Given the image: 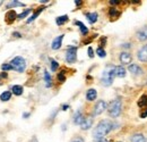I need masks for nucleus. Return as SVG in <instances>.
<instances>
[{
    "label": "nucleus",
    "mask_w": 147,
    "mask_h": 142,
    "mask_svg": "<svg viewBox=\"0 0 147 142\" xmlns=\"http://www.w3.org/2000/svg\"><path fill=\"white\" fill-rule=\"evenodd\" d=\"M114 76H116V67L114 66H108L103 71L102 76H101L102 84L105 85V86H110L112 84L113 80H114Z\"/></svg>",
    "instance_id": "2"
},
{
    "label": "nucleus",
    "mask_w": 147,
    "mask_h": 142,
    "mask_svg": "<svg viewBox=\"0 0 147 142\" xmlns=\"http://www.w3.org/2000/svg\"><path fill=\"white\" fill-rule=\"evenodd\" d=\"M85 16L88 18V22H89L90 24H94V23L97 21V17H98L97 13H86Z\"/></svg>",
    "instance_id": "16"
},
{
    "label": "nucleus",
    "mask_w": 147,
    "mask_h": 142,
    "mask_svg": "<svg viewBox=\"0 0 147 142\" xmlns=\"http://www.w3.org/2000/svg\"><path fill=\"white\" fill-rule=\"evenodd\" d=\"M1 68H2V71H10V69H13V66L10 64H2Z\"/></svg>",
    "instance_id": "31"
},
{
    "label": "nucleus",
    "mask_w": 147,
    "mask_h": 142,
    "mask_svg": "<svg viewBox=\"0 0 147 142\" xmlns=\"http://www.w3.org/2000/svg\"><path fill=\"white\" fill-rule=\"evenodd\" d=\"M131 142H146V139L143 134L137 133V134H134L131 137Z\"/></svg>",
    "instance_id": "18"
},
{
    "label": "nucleus",
    "mask_w": 147,
    "mask_h": 142,
    "mask_svg": "<svg viewBox=\"0 0 147 142\" xmlns=\"http://www.w3.org/2000/svg\"><path fill=\"white\" fill-rule=\"evenodd\" d=\"M119 142H120V141H119Z\"/></svg>",
    "instance_id": "45"
},
{
    "label": "nucleus",
    "mask_w": 147,
    "mask_h": 142,
    "mask_svg": "<svg viewBox=\"0 0 147 142\" xmlns=\"http://www.w3.org/2000/svg\"><path fill=\"white\" fill-rule=\"evenodd\" d=\"M11 91L15 96H21L23 93V86L22 85H14L11 87Z\"/></svg>",
    "instance_id": "23"
},
{
    "label": "nucleus",
    "mask_w": 147,
    "mask_h": 142,
    "mask_svg": "<svg viewBox=\"0 0 147 142\" xmlns=\"http://www.w3.org/2000/svg\"><path fill=\"white\" fill-rule=\"evenodd\" d=\"M44 81H45V85L47 87H50L52 85V80H51V75L49 74L48 71H44Z\"/></svg>",
    "instance_id": "20"
},
{
    "label": "nucleus",
    "mask_w": 147,
    "mask_h": 142,
    "mask_svg": "<svg viewBox=\"0 0 147 142\" xmlns=\"http://www.w3.org/2000/svg\"><path fill=\"white\" fill-rule=\"evenodd\" d=\"M17 16H18V15L16 14V11H15V10H9V11H7L5 20H6V22H7L8 24H10V23H13V22L17 18Z\"/></svg>",
    "instance_id": "10"
},
{
    "label": "nucleus",
    "mask_w": 147,
    "mask_h": 142,
    "mask_svg": "<svg viewBox=\"0 0 147 142\" xmlns=\"http://www.w3.org/2000/svg\"><path fill=\"white\" fill-rule=\"evenodd\" d=\"M137 57H138V59H139L140 61H143V63H147V44L143 46V47L138 50V52H137Z\"/></svg>",
    "instance_id": "8"
},
{
    "label": "nucleus",
    "mask_w": 147,
    "mask_h": 142,
    "mask_svg": "<svg viewBox=\"0 0 147 142\" xmlns=\"http://www.w3.org/2000/svg\"><path fill=\"white\" fill-rule=\"evenodd\" d=\"M71 142H85L84 141V139L82 138V137H77V138H75V139H73Z\"/></svg>",
    "instance_id": "34"
},
{
    "label": "nucleus",
    "mask_w": 147,
    "mask_h": 142,
    "mask_svg": "<svg viewBox=\"0 0 147 142\" xmlns=\"http://www.w3.org/2000/svg\"><path fill=\"white\" fill-rule=\"evenodd\" d=\"M7 76H8V75H7V73H5V72L0 74V77H3V79H7Z\"/></svg>",
    "instance_id": "38"
},
{
    "label": "nucleus",
    "mask_w": 147,
    "mask_h": 142,
    "mask_svg": "<svg viewBox=\"0 0 147 142\" xmlns=\"http://www.w3.org/2000/svg\"><path fill=\"white\" fill-rule=\"evenodd\" d=\"M114 127V123L109 119H102L93 131V137L95 140L103 139L106 134H109Z\"/></svg>",
    "instance_id": "1"
},
{
    "label": "nucleus",
    "mask_w": 147,
    "mask_h": 142,
    "mask_svg": "<svg viewBox=\"0 0 147 142\" xmlns=\"http://www.w3.org/2000/svg\"><path fill=\"white\" fill-rule=\"evenodd\" d=\"M31 142H37V139H36V137H33L32 138V141Z\"/></svg>",
    "instance_id": "42"
},
{
    "label": "nucleus",
    "mask_w": 147,
    "mask_h": 142,
    "mask_svg": "<svg viewBox=\"0 0 147 142\" xmlns=\"http://www.w3.org/2000/svg\"><path fill=\"white\" fill-rule=\"evenodd\" d=\"M40 2H41V3H47V2H49V1H48V0H41Z\"/></svg>",
    "instance_id": "43"
},
{
    "label": "nucleus",
    "mask_w": 147,
    "mask_h": 142,
    "mask_svg": "<svg viewBox=\"0 0 147 142\" xmlns=\"http://www.w3.org/2000/svg\"><path fill=\"white\" fill-rule=\"evenodd\" d=\"M109 16H110L111 20H117L118 17L120 16V11L117 10V9H114V8H111L109 10Z\"/></svg>",
    "instance_id": "21"
},
{
    "label": "nucleus",
    "mask_w": 147,
    "mask_h": 142,
    "mask_svg": "<svg viewBox=\"0 0 147 142\" xmlns=\"http://www.w3.org/2000/svg\"><path fill=\"white\" fill-rule=\"evenodd\" d=\"M139 117H140V118H145V117H147V109L143 110L142 113L139 114Z\"/></svg>",
    "instance_id": "35"
},
{
    "label": "nucleus",
    "mask_w": 147,
    "mask_h": 142,
    "mask_svg": "<svg viewBox=\"0 0 147 142\" xmlns=\"http://www.w3.org/2000/svg\"><path fill=\"white\" fill-rule=\"evenodd\" d=\"M44 9H45V7H41V8L36 9V11H35V13H34V14H33V15L29 17V20H27V24L32 23V22H33V21H34V20H35V18H36V17H37V16H39V15H40V14H41L43 10H44Z\"/></svg>",
    "instance_id": "17"
},
{
    "label": "nucleus",
    "mask_w": 147,
    "mask_h": 142,
    "mask_svg": "<svg viewBox=\"0 0 147 142\" xmlns=\"http://www.w3.org/2000/svg\"><path fill=\"white\" fill-rule=\"evenodd\" d=\"M109 2H110L111 5H119V3H120V1H119V0H110Z\"/></svg>",
    "instance_id": "36"
},
{
    "label": "nucleus",
    "mask_w": 147,
    "mask_h": 142,
    "mask_svg": "<svg viewBox=\"0 0 147 142\" xmlns=\"http://www.w3.org/2000/svg\"><path fill=\"white\" fill-rule=\"evenodd\" d=\"M11 98V92L10 91H5V92H2L1 94H0V100L1 101H8L9 99Z\"/></svg>",
    "instance_id": "24"
},
{
    "label": "nucleus",
    "mask_w": 147,
    "mask_h": 142,
    "mask_svg": "<svg viewBox=\"0 0 147 142\" xmlns=\"http://www.w3.org/2000/svg\"><path fill=\"white\" fill-rule=\"evenodd\" d=\"M32 10L31 9H26V10H24L23 13H21V14H18V16H17V18L18 20H22V18H24V17H26L27 15H29V13H31Z\"/></svg>",
    "instance_id": "29"
},
{
    "label": "nucleus",
    "mask_w": 147,
    "mask_h": 142,
    "mask_svg": "<svg viewBox=\"0 0 147 142\" xmlns=\"http://www.w3.org/2000/svg\"><path fill=\"white\" fill-rule=\"evenodd\" d=\"M137 38L139 41H146L147 40V26H144L137 32Z\"/></svg>",
    "instance_id": "13"
},
{
    "label": "nucleus",
    "mask_w": 147,
    "mask_h": 142,
    "mask_svg": "<svg viewBox=\"0 0 147 142\" xmlns=\"http://www.w3.org/2000/svg\"><path fill=\"white\" fill-rule=\"evenodd\" d=\"M87 52H88V57H89V58H93V57H94V51H93V48H92V47H88Z\"/></svg>",
    "instance_id": "33"
},
{
    "label": "nucleus",
    "mask_w": 147,
    "mask_h": 142,
    "mask_svg": "<svg viewBox=\"0 0 147 142\" xmlns=\"http://www.w3.org/2000/svg\"><path fill=\"white\" fill-rule=\"evenodd\" d=\"M63 38H65V35H63V34H61V35L57 36V38L52 41L51 48H52L53 50H58V49L61 48V44H62V40H63Z\"/></svg>",
    "instance_id": "9"
},
{
    "label": "nucleus",
    "mask_w": 147,
    "mask_h": 142,
    "mask_svg": "<svg viewBox=\"0 0 147 142\" xmlns=\"http://www.w3.org/2000/svg\"><path fill=\"white\" fill-rule=\"evenodd\" d=\"M67 21H68V16H67V15H62V16L57 17L56 23H57V25L61 26V25H63L65 23H67Z\"/></svg>",
    "instance_id": "22"
},
{
    "label": "nucleus",
    "mask_w": 147,
    "mask_h": 142,
    "mask_svg": "<svg viewBox=\"0 0 147 142\" xmlns=\"http://www.w3.org/2000/svg\"><path fill=\"white\" fill-rule=\"evenodd\" d=\"M10 65L13 66V69H15V71H17L19 73L24 72L25 68H26V61H25V59L23 57H19V56L15 57L10 61Z\"/></svg>",
    "instance_id": "4"
},
{
    "label": "nucleus",
    "mask_w": 147,
    "mask_h": 142,
    "mask_svg": "<svg viewBox=\"0 0 147 142\" xmlns=\"http://www.w3.org/2000/svg\"><path fill=\"white\" fill-rule=\"evenodd\" d=\"M58 80L62 83V82H65L66 81V76H65V72H61V73H59L58 74Z\"/></svg>",
    "instance_id": "32"
},
{
    "label": "nucleus",
    "mask_w": 147,
    "mask_h": 142,
    "mask_svg": "<svg viewBox=\"0 0 147 142\" xmlns=\"http://www.w3.org/2000/svg\"><path fill=\"white\" fill-rule=\"evenodd\" d=\"M2 2H3V1H1V0H0V6H1V5H2Z\"/></svg>",
    "instance_id": "44"
},
{
    "label": "nucleus",
    "mask_w": 147,
    "mask_h": 142,
    "mask_svg": "<svg viewBox=\"0 0 147 142\" xmlns=\"http://www.w3.org/2000/svg\"><path fill=\"white\" fill-rule=\"evenodd\" d=\"M106 107H108V105H106V102H105L104 100H98V101L96 102L94 109H93V116H98V115H101L103 112H105Z\"/></svg>",
    "instance_id": "6"
},
{
    "label": "nucleus",
    "mask_w": 147,
    "mask_h": 142,
    "mask_svg": "<svg viewBox=\"0 0 147 142\" xmlns=\"http://www.w3.org/2000/svg\"><path fill=\"white\" fill-rule=\"evenodd\" d=\"M77 60V48L76 47H68L66 51V61L69 64H74Z\"/></svg>",
    "instance_id": "5"
},
{
    "label": "nucleus",
    "mask_w": 147,
    "mask_h": 142,
    "mask_svg": "<svg viewBox=\"0 0 147 142\" xmlns=\"http://www.w3.org/2000/svg\"><path fill=\"white\" fill-rule=\"evenodd\" d=\"M116 76L118 77H124L126 76V69L123 66H117L116 67Z\"/></svg>",
    "instance_id": "19"
},
{
    "label": "nucleus",
    "mask_w": 147,
    "mask_h": 142,
    "mask_svg": "<svg viewBox=\"0 0 147 142\" xmlns=\"http://www.w3.org/2000/svg\"><path fill=\"white\" fill-rule=\"evenodd\" d=\"M59 67V64L56 61V60H53V59H51V71L52 72H56L57 69H58Z\"/></svg>",
    "instance_id": "30"
},
{
    "label": "nucleus",
    "mask_w": 147,
    "mask_h": 142,
    "mask_svg": "<svg viewBox=\"0 0 147 142\" xmlns=\"http://www.w3.org/2000/svg\"><path fill=\"white\" fill-rule=\"evenodd\" d=\"M75 24L79 26V28H80V33H82V34H87L88 33V28H86L82 22H79V21H75Z\"/></svg>",
    "instance_id": "25"
},
{
    "label": "nucleus",
    "mask_w": 147,
    "mask_h": 142,
    "mask_svg": "<svg viewBox=\"0 0 147 142\" xmlns=\"http://www.w3.org/2000/svg\"><path fill=\"white\" fill-rule=\"evenodd\" d=\"M132 57L129 52H121L120 54V61L123 64V65H127V64H130Z\"/></svg>",
    "instance_id": "12"
},
{
    "label": "nucleus",
    "mask_w": 147,
    "mask_h": 142,
    "mask_svg": "<svg viewBox=\"0 0 147 142\" xmlns=\"http://www.w3.org/2000/svg\"><path fill=\"white\" fill-rule=\"evenodd\" d=\"M92 125H93V115L92 116H87V117L84 118L83 123L80 124V129L83 131H86V130L92 127Z\"/></svg>",
    "instance_id": "7"
},
{
    "label": "nucleus",
    "mask_w": 147,
    "mask_h": 142,
    "mask_svg": "<svg viewBox=\"0 0 147 142\" xmlns=\"http://www.w3.org/2000/svg\"><path fill=\"white\" fill-rule=\"evenodd\" d=\"M13 35H14V36H17V38H21V36H22V35H21L19 33H17V32H15V33H14Z\"/></svg>",
    "instance_id": "41"
},
{
    "label": "nucleus",
    "mask_w": 147,
    "mask_h": 142,
    "mask_svg": "<svg viewBox=\"0 0 147 142\" xmlns=\"http://www.w3.org/2000/svg\"><path fill=\"white\" fill-rule=\"evenodd\" d=\"M74 2H75V5H76V6H80L83 1H82V0H75Z\"/></svg>",
    "instance_id": "37"
},
{
    "label": "nucleus",
    "mask_w": 147,
    "mask_h": 142,
    "mask_svg": "<svg viewBox=\"0 0 147 142\" xmlns=\"http://www.w3.org/2000/svg\"><path fill=\"white\" fill-rule=\"evenodd\" d=\"M68 108H69V106H68V105H63V106H62V110H67Z\"/></svg>",
    "instance_id": "40"
},
{
    "label": "nucleus",
    "mask_w": 147,
    "mask_h": 142,
    "mask_svg": "<svg viewBox=\"0 0 147 142\" xmlns=\"http://www.w3.org/2000/svg\"><path fill=\"white\" fill-rule=\"evenodd\" d=\"M95 142H109V141H108L106 139H104V138H103V139H100V140H96V141H95Z\"/></svg>",
    "instance_id": "39"
},
{
    "label": "nucleus",
    "mask_w": 147,
    "mask_h": 142,
    "mask_svg": "<svg viewBox=\"0 0 147 142\" xmlns=\"http://www.w3.org/2000/svg\"><path fill=\"white\" fill-rule=\"evenodd\" d=\"M96 97H97V92H96L95 89H89V90H87V92H86V99H87L88 101H94L96 99Z\"/></svg>",
    "instance_id": "15"
},
{
    "label": "nucleus",
    "mask_w": 147,
    "mask_h": 142,
    "mask_svg": "<svg viewBox=\"0 0 147 142\" xmlns=\"http://www.w3.org/2000/svg\"><path fill=\"white\" fill-rule=\"evenodd\" d=\"M138 106L139 107H146L147 106V96H142L138 100Z\"/></svg>",
    "instance_id": "26"
},
{
    "label": "nucleus",
    "mask_w": 147,
    "mask_h": 142,
    "mask_svg": "<svg viewBox=\"0 0 147 142\" xmlns=\"http://www.w3.org/2000/svg\"><path fill=\"white\" fill-rule=\"evenodd\" d=\"M84 115L82 114L80 110H78V112H76V114L74 115V124H76V125H80L82 123H83V120H84Z\"/></svg>",
    "instance_id": "14"
},
{
    "label": "nucleus",
    "mask_w": 147,
    "mask_h": 142,
    "mask_svg": "<svg viewBox=\"0 0 147 142\" xmlns=\"http://www.w3.org/2000/svg\"><path fill=\"white\" fill-rule=\"evenodd\" d=\"M128 69H129V72H130L131 74H134V75H140V74H143V69H142L138 65H136V64H131V65L128 67Z\"/></svg>",
    "instance_id": "11"
},
{
    "label": "nucleus",
    "mask_w": 147,
    "mask_h": 142,
    "mask_svg": "<svg viewBox=\"0 0 147 142\" xmlns=\"http://www.w3.org/2000/svg\"><path fill=\"white\" fill-rule=\"evenodd\" d=\"M96 54H97V56L101 57V58H104V57L106 56V52H105V50H104L103 48H101V47H98V48L96 49Z\"/></svg>",
    "instance_id": "28"
},
{
    "label": "nucleus",
    "mask_w": 147,
    "mask_h": 142,
    "mask_svg": "<svg viewBox=\"0 0 147 142\" xmlns=\"http://www.w3.org/2000/svg\"><path fill=\"white\" fill-rule=\"evenodd\" d=\"M24 6V3L23 2H21V1H17V0H15V1H10L8 5H7V7L8 8H11V7H23Z\"/></svg>",
    "instance_id": "27"
},
{
    "label": "nucleus",
    "mask_w": 147,
    "mask_h": 142,
    "mask_svg": "<svg viewBox=\"0 0 147 142\" xmlns=\"http://www.w3.org/2000/svg\"><path fill=\"white\" fill-rule=\"evenodd\" d=\"M121 107H122V102H121V99L117 98L114 99L110 105H109V115L111 117H118L120 114H121Z\"/></svg>",
    "instance_id": "3"
}]
</instances>
